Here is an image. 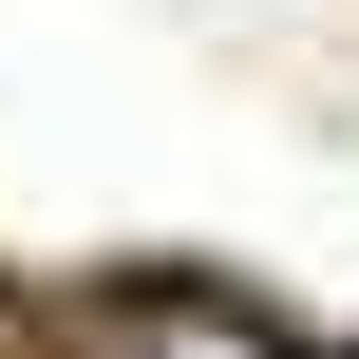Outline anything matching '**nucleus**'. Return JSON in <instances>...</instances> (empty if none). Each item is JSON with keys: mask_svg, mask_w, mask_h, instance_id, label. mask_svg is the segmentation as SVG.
Returning <instances> with one entry per match:
<instances>
[{"mask_svg": "<svg viewBox=\"0 0 359 359\" xmlns=\"http://www.w3.org/2000/svg\"><path fill=\"white\" fill-rule=\"evenodd\" d=\"M95 359H284V341L208 284H133V303H95Z\"/></svg>", "mask_w": 359, "mask_h": 359, "instance_id": "obj_1", "label": "nucleus"}]
</instances>
